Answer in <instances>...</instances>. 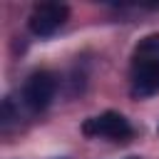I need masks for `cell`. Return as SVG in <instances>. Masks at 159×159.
<instances>
[{
    "label": "cell",
    "mask_w": 159,
    "mask_h": 159,
    "mask_svg": "<svg viewBox=\"0 0 159 159\" xmlns=\"http://www.w3.org/2000/svg\"><path fill=\"white\" fill-rule=\"evenodd\" d=\"M82 134L87 137H99V139H109V142H127L132 137V124L124 114L119 112H102L97 117L84 119L82 124Z\"/></svg>",
    "instance_id": "1"
},
{
    "label": "cell",
    "mask_w": 159,
    "mask_h": 159,
    "mask_svg": "<svg viewBox=\"0 0 159 159\" xmlns=\"http://www.w3.org/2000/svg\"><path fill=\"white\" fill-rule=\"evenodd\" d=\"M132 94L152 97L159 94V57H134L132 65Z\"/></svg>",
    "instance_id": "4"
},
{
    "label": "cell",
    "mask_w": 159,
    "mask_h": 159,
    "mask_svg": "<svg viewBox=\"0 0 159 159\" xmlns=\"http://www.w3.org/2000/svg\"><path fill=\"white\" fill-rule=\"evenodd\" d=\"M55 92H57V80L52 72L47 70H40V72H32L22 87V102L32 109V112H42L52 99H55Z\"/></svg>",
    "instance_id": "3"
},
{
    "label": "cell",
    "mask_w": 159,
    "mask_h": 159,
    "mask_svg": "<svg viewBox=\"0 0 159 159\" xmlns=\"http://www.w3.org/2000/svg\"><path fill=\"white\" fill-rule=\"evenodd\" d=\"M70 17V7L65 2H40L32 7L30 17H27V25L35 35L40 37H47L52 32H57Z\"/></svg>",
    "instance_id": "2"
}]
</instances>
